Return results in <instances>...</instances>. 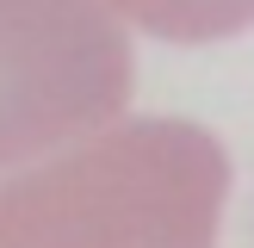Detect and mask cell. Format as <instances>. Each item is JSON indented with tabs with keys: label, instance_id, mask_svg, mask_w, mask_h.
Segmentation results:
<instances>
[{
	"label": "cell",
	"instance_id": "obj_1",
	"mask_svg": "<svg viewBox=\"0 0 254 248\" xmlns=\"http://www.w3.org/2000/svg\"><path fill=\"white\" fill-rule=\"evenodd\" d=\"M230 161L186 118L112 124L0 180V248H217Z\"/></svg>",
	"mask_w": 254,
	"mask_h": 248
},
{
	"label": "cell",
	"instance_id": "obj_2",
	"mask_svg": "<svg viewBox=\"0 0 254 248\" xmlns=\"http://www.w3.org/2000/svg\"><path fill=\"white\" fill-rule=\"evenodd\" d=\"M99 0H0V168L99 130L130 99V44Z\"/></svg>",
	"mask_w": 254,
	"mask_h": 248
},
{
	"label": "cell",
	"instance_id": "obj_3",
	"mask_svg": "<svg viewBox=\"0 0 254 248\" xmlns=\"http://www.w3.org/2000/svg\"><path fill=\"white\" fill-rule=\"evenodd\" d=\"M99 6L174 44H211L254 25V0H99Z\"/></svg>",
	"mask_w": 254,
	"mask_h": 248
}]
</instances>
